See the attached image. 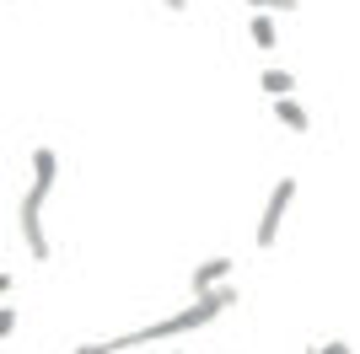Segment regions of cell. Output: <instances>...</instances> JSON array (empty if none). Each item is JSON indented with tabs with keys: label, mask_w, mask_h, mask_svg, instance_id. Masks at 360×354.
<instances>
[{
	"label": "cell",
	"mask_w": 360,
	"mask_h": 354,
	"mask_svg": "<svg viewBox=\"0 0 360 354\" xmlns=\"http://www.w3.org/2000/svg\"><path fill=\"white\" fill-rule=\"evenodd\" d=\"M312 354H355V349H349V343H339V339H328V343H317Z\"/></svg>",
	"instance_id": "10"
},
{
	"label": "cell",
	"mask_w": 360,
	"mask_h": 354,
	"mask_svg": "<svg viewBox=\"0 0 360 354\" xmlns=\"http://www.w3.org/2000/svg\"><path fill=\"white\" fill-rule=\"evenodd\" d=\"M258 86L269 91V97H290V91H296V75H290V70H274V65H269V70L258 75Z\"/></svg>",
	"instance_id": "7"
},
{
	"label": "cell",
	"mask_w": 360,
	"mask_h": 354,
	"mask_svg": "<svg viewBox=\"0 0 360 354\" xmlns=\"http://www.w3.org/2000/svg\"><path fill=\"white\" fill-rule=\"evenodd\" d=\"M54 177H60V156L49 145L32 150V183L27 193H22V204H16V225H22V242H27V252L44 263L49 258V231H44V204L54 199Z\"/></svg>",
	"instance_id": "2"
},
{
	"label": "cell",
	"mask_w": 360,
	"mask_h": 354,
	"mask_svg": "<svg viewBox=\"0 0 360 354\" xmlns=\"http://www.w3.org/2000/svg\"><path fill=\"white\" fill-rule=\"evenodd\" d=\"M242 6H258V11H296V6H301V0H242Z\"/></svg>",
	"instance_id": "9"
},
{
	"label": "cell",
	"mask_w": 360,
	"mask_h": 354,
	"mask_svg": "<svg viewBox=\"0 0 360 354\" xmlns=\"http://www.w3.org/2000/svg\"><path fill=\"white\" fill-rule=\"evenodd\" d=\"M16 322H22V311H16V306H0V343L16 333Z\"/></svg>",
	"instance_id": "8"
},
{
	"label": "cell",
	"mask_w": 360,
	"mask_h": 354,
	"mask_svg": "<svg viewBox=\"0 0 360 354\" xmlns=\"http://www.w3.org/2000/svg\"><path fill=\"white\" fill-rule=\"evenodd\" d=\"M248 38H253L258 48H280V27H274V16H269V11H258L253 22H248Z\"/></svg>",
	"instance_id": "6"
},
{
	"label": "cell",
	"mask_w": 360,
	"mask_h": 354,
	"mask_svg": "<svg viewBox=\"0 0 360 354\" xmlns=\"http://www.w3.org/2000/svg\"><path fill=\"white\" fill-rule=\"evenodd\" d=\"M226 306H237V284H215V290L194 295V306L172 311V317H162V322H146V327H135V333L103 339V349H108V354H119V349H135V343H167V339H183V333H194V327L215 322Z\"/></svg>",
	"instance_id": "1"
},
{
	"label": "cell",
	"mask_w": 360,
	"mask_h": 354,
	"mask_svg": "<svg viewBox=\"0 0 360 354\" xmlns=\"http://www.w3.org/2000/svg\"><path fill=\"white\" fill-rule=\"evenodd\" d=\"M290 204H296V177H280V183L269 188V199H264V215H258V231H253V242L264 252L280 242V221L290 215Z\"/></svg>",
	"instance_id": "3"
},
{
	"label": "cell",
	"mask_w": 360,
	"mask_h": 354,
	"mask_svg": "<svg viewBox=\"0 0 360 354\" xmlns=\"http://www.w3.org/2000/svg\"><path fill=\"white\" fill-rule=\"evenodd\" d=\"M274 118H280L290 134H307V129H312V113H307L296 97H274Z\"/></svg>",
	"instance_id": "5"
},
{
	"label": "cell",
	"mask_w": 360,
	"mask_h": 354,
	"mask_svg": "<svg viewBox=\"0 0 360 354\" xmlns=\"http://www.w3.org/2000/svg\"><path fill=\"white\" fill-rule=\"evenodd\" d=\"M172 354H183V349H172Z\"/></svg>",
	"instance_id": "13"
},
{
	"label": "cell",
	"mask_w": 360,
	"mask_h": 354,
	"mask_svg": "<svg viewBox=\"0 0 360 354\" xmlns=\"http://www.w3.org/2000/svg\"><path fill=\"white\" fill-rule=\"evenodd\" d=\"M162 6H167V11H183V6H188V0H162Z\"/></svg>",
	"instance_id": "12"
},
{
	"label": "cell",
	"mask_w": 360,
	"mask_h": 354,
	"mask_svg": "<svg viewBox=\"0 0 360 354\" xmlns=\"http://www.w3.org/2000/svg\"><path fill=\"white\" fill-rule=\"evenodd\" d=\"M231 258H205V263H194V274H188V284H194V295L215 290V284H231Z\"/></svg>",
	"instance_id": "4"
},
{
	"label": "cell",
	"mask_w": 360,
	"mask_h": 354,
	"mask_svg": "<svg viewBox=\"0 0 360 354\" xmlns=\"http://www.w3.org/2000/svg\"><path fill=\"white\" fill-rule=\"evenodd\" d=\"M11 284H16V280L6 274V268H0V295H11Z\"/></svg>",
	"instance_id": "11"
}]
</instances>
